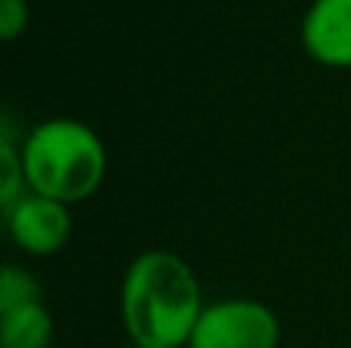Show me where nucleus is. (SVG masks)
I'll list each match as a JSON object with an SVG mask.
<instances>
[{
  "mask_svg": "<svg viewBox=\"0 0 351 348\" xmlns=\"http://www.w3.org/2000/svg\"><path fill=\"white\" fill-rule=\"evenodd\" d=\"M197 275L170 250H145L121 284V318L133 345L182 348L204 314Z\"/></svg>",
  "mask_w": 351,
  "mask_h": 348,
  "instance_id": "nucleus-1",
  "label": "nucleus"
},
{
  "mask_svg": "<svg viewBox=\"0 0 351 348\" xmlns=\"http://www.w3.org/2000/svg\"><path fill=\"white\" fill-rule=\"evenodd\" d=\"M28 191L62 203H80L102 185L108 154L99 133L74 117H49L22 139Z\"/></svg>",
  "mask_w": 351,
  "mask_h": 348,
  "instance_id": "nucleus-2",
  "label": "nucleus"
},
{
  "mask_svg": "<svg viewBox=\"0 0 351 348\" xmlns=\"http://www.w3.org/2000/svg\"><path fill=\"white\" fill-rule=\"evenodd\" d=\"M280 321L259 299H222L204 308L188 348H278Z\"/></svg>",
  "mask_w": 351,
  "mask_h": 348,
  "instance_id": "nucleus-3",
  "label": "nucleus"
},
{
  "mask_svg": "<svg viewBox=\"0 0 351 348\" xmlns=\"http://www.w3.org/2000/svg\"><path fill=\"white\" fill-rule=\"evenodd\" d=\"M10 238L31 256H53L71 238V213L68 203L25 191L12 207H6Z\"/></svg>",
  "mask_w": 351,
  "mask_h": 348,
  "instance_id": "nucleus-4",
  "label": "nucleus"
},
{
  "mask_svg": "<svg viewBox=\"0 0 351 348\" xmlns=\"http://www.w3.org/2000/svg\"><path fill=\"white\" fill-rule=\"evenodd\" d=\"M302 47L327 68H351V0H311L302 18Z\"/></svg>",
  "mask_w": 351,
  "mask_h": 348,
  "instance_id": "nucleus-5",
  "label": "nucleus"
},
{
  "mask_svg": "<svg viewBox=\"0 0 351 348\" xmlns=\"http://www.w3.org/2000/svg\"><path fill=\"white\" fill-rule=\"evenodd\" d=\"M53 339V318L43 302H28L0 312V345L3 348H47Z\"/></svg>",
  "mask_w": 351,
  "mask_h": 348,
  "instance_id": "nucleus-6",
  "label": "nucleus"
},
{
  "mask_svg": "<svg viewBox=\"0 0 351 348\" xmlns=\"http://www.w3.org/2000/svg\"><path fill=\"white\" fill-rule=\"evenodd\" d=\"M25 160H22V142L3 127L0 133V203L12 207L25 195Z\"/></svg>",
  "mask_w": 351,
  "mask_h": 348,
  "instance_id": "nucleus-7",
  "label": "nucleus"
},
{
  "mask_svg": "<svg viewBox=\"0 0 351 348\" xmlns=\"http://www.w3.org/2000/svg\"><path fill=\"white\" fill-rule=\"evenodd\" d=\"M28 302H40V284L19 265H6L0 275V312Z\"/></svg>",
  "mask_w": 351,
  "mask_h": 348,
  "instance_id": "nucleus-8",
  "label": "nucleus"
},
{
  "mask_svg": "<svg viewBox=\"0 0 351 348\" xmlns=\"http://www.w3.org/2000/svg\"><path fill=\"white\" fill-rule=\"evenodd\" d=\"M28 28V0H0V37L12 43Z\"/></svg>",
  "mask_w": 351,
  "mask_h": 348,
  "instance_id": "nucleus-9",
  "label": "nucleus"
},
{
  "mask_svg": "<svg viewBox=\"0 0 351 348\" xmlns=\"http://www.w3.org/2000/svg\"><path fill=\"white\" fill-rule=\"evenodd\" d=\"M133 348H139V345H133Z\"/></svg>",
  "mask_w": 351,
  "mask_h": 348,
  "instance_id": "nucleus-10",
  "label": "nucleus"
}]
</instances>
